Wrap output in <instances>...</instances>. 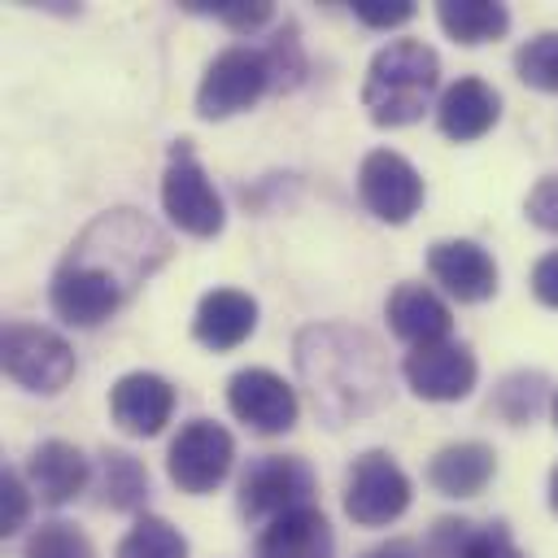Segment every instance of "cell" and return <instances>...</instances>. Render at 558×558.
<instances>
[{"mask_svg":"<svg viewBox=\"0 0 558 558\" xmlns=\"http://www.w3.org/2000/svg\"><path fill=\"white\" fill-rule=\"evenodd\" d=\"M170 235L148 214L131 205L105 209L74 235V244L57 262L48 305L70 327H100L170 262Z\"/></svg>","mask_w":558,"mask_h":558,"instance_id":"cell-1","label":"cell"},{"mask_svg":"<svg viewBox=\"0 0 558 558\" xmlns=\"http://www.w3.org/2000/svg\"><path fill=\"white\" fill-rule=\"evenodd\" d=\"M296 375L327 427L357 423L392 397L384 344L353 323H310L292 340Z\"/></svg>","mask_w":558,"mask_h":558,"instance_id":"cell-2","label":"cell"},{"mask_svg":"<svg viewBox=\"0 0 558 558\" xmlns=\"http://www.w3.org/2000/svg\"><path fill=\"white\" fill-rule=\"evenodd\" d=\"M440 87V57L423 39H392L384 44L362 83V105L375 126H410L432 109Z\"/></svg>","mask_w":558,"mask_h":558,"instance_id":"cell-3","label":"cell"},{"mask_svg":"<svg viewBox=\"0 0 558 558\" xmlns=\"http://www.w3.org/2000/svg\"><path fill=\"white\" fill-rule=\"evenodd\" d=\"M266 92H275V70H270L266 48L231 44L205 65L201 87H196V113L205 122H222L231 113L253 109Z\"/></svg>","mask_w":558,"mask_h":558,"instance_id":"cell-4","label":"cell"},{"mask_svg":"<svg viewBox=\"0 0 558 558\" xmlns=\"http://www.w3.org/2000/svg\"><path fill=\"white\" fill-rule=\"evenodd\" d=\"M0 362H4V375L26 388V392H39V397H52L61 392L70 379H74V349L61 331L52 327H39V323H4L0 331Z\"/></svg>","mask_w":558,"mask_h":558,"instance_id":"cell-5","label":"cell"},{"mask_svg":"<svg viewBox=\"0 0 558 558\" xmlns=\"http://www.w3.org/2000/svg\"><path fill=\"white\" fill-rule=\"evenodd\" d=\"M161 209L179 231H187L196 240H214L227 227V205H222L218 187L209 183L205 166L196 161L192 140L170 144L166 174H161Z\"/></svg>","mask_w":558,"mask_h":558,"instance_id":"cell-6","label":"cell"},{"mask_svg":"<svg viewBox=\"0 0 558 558\" xmlns=\"http://www.w3.org/2000/svg\"><path fill=\"white\" fill-rule=\"evenodd\" d=\"M318 480L305 458L296 453H262L240 471L235 506L248 523H270L296 506H310Z\"/></svg>","mask_w":558,"mask_h":558,"instance_id":"cell-7","label":"cell"},{"mask_svg":"<svg viewBox=\"0 0 558 558\" xmlns=\"http://www.w3.org/2000/svg\"><path fill=\"white\" fill-rule=\"evenodd\" d=\"M410 475L388 449H366L353 458L344 480V514L357 527H388L410 510Z\"/></svg>","mask_w":558,"mask_h":558,"instance_id":"cell-8","label":"cell"},{"mask_svg":"<svg viewBox=\"0 0 558 558\" xmlns=\"http://www.w3.org/2000/svg\"><path fill=\"white\" fill-rule=\"evenodd\" d=\"M235 466V436L214 418H192L166 449V475L179 493H214Z\"/></svg>","mask_w":558,"mask_h":558,"instance_id":"cell-9","label":"cell"},{"mask_svg":"<svg viewBox=\"0 0 558 558\" xmlns=\"http://www.w3.org/2000/svg\"><path fill=\"white\" fill-rule=\"evenodd\" d=\"M227 410L257 436H283L296 427V388L270 366H240L227 379Z\"/></svg>","mask_w":558,"mask_h":558,"instance_id":"cell-10","label":"cell"},{"mask_svg":"<svg viewBox=\"0 0 558 558\" xmlns=\"http://www.w3.org/2000/svg\"><path fill=\"white\" fill-rule=\"evenodd\" d=\"M357 196L379 222L401 227L423 205V174L410 166V157L392 148H371L357 166Z\"/></svg>","mask_w":558,"mask_h":558,"instance_id":"cell-11","label":"cell"},{"mask_svg":"<svg viewBox=\"0 0 558 558\" xmlns=\"http://www.w3.org/2000/svg\"><path fill=\"white\" fill-rule=\"evenodd\" d=\"M401 375H405L410 392L423 401H462V397H471V388L480 379V362H475L471 344L445 340V344L410 349L401 362Z\"/></svg>","mask_w":558,"mask_h":558,"instance_id":"cell-12","label":"cell"},{"mask_svg":"<svg viewBox=\"0 0 558 558\" xmlns=\"http://www.w3.org/2000/svg\"><path fill=\"white\" fill-rule=\"evenodd\" d=\"M427 270L432 279L462 305H480L497 292V262L484 244L475 240H436L427 248Z\"/></svg>","mask_w":558,"mask_h":558,"instance_id":"cell-13","label":"cell"},{"mask_svg":"<svg viewBox=\"0 0 558 558\" xmlns=\"http://www.w3.org/2000/svg\"><path fill=\"white\" fill-rule=\"evenodd\" d=\"M109 414L126 436H157L174 414V388L157 371H126L109 388Z\"/></svg>","mask_w":558,"mask_h":558,"instance_id":"cell-14","label":"cell"},{"mask_svg":"<svg viewBox=\"0 0 558 558\" xmlns=\"http://www.w3.org/2000/svg\"><path fill=\"white\" fill-rule=\"evenodd\" d=\"M497 118H501V96L493 83H484L475 74L449 83L436 100V126L453 144H471L480 135H488L497 126Z\"/></svg>","mask_w":558,"mask_h":558,"instance_id":"cell-15","label":"cell"},{"mask_svg":"<svg viewBox=\"0 0 558 558\" xmlns=\"http://www.w3.org/2000/svg\"><path fill=\"white\" fill-rule=\"evenodd\" d=\"M26 484H31V493L44 501V506H65V501H74L87 484H92V462L83 458V449L78 445H70V440H39L35 449H31V458H26Z\"/></svg>","mask_w":558,"mask_h":558,"instance_id":"cell-16","label":"cell"},{"mask_svg":"<svg viewBox=\"0 0 558 558\" xmlns=\"http://www.w3.org/2000/svg\"><path fill=\"white\" fill-rule=\"evenodd\" d=\"M388 327L397 340H405L410 349H427V344H445L453 331V314L449 305L427 288V283H397L388 292Z\"/></svg>","mask_w":558,"mask_h":558,"instance_id":"cell-17","label":"cell"},{"mask_svg":"<svg viewBox=\"0 0 558 558\" xmlns=\"http://www.w3.org/2000/svg\"><path fill=\"white\" fill-rule=\"evenodd\" d=\"M331 554H336V532L314 501L270 519L253 545V558H331Z\"/></svg>","mask_w":558,"mask_h":558,"instance_id":"cell-18","label":"cell"},{"mask_svg":"<svg viewBox=\"0 0 558 558\" xmlns=\"http://www.w3.org/2000/svg\"><path fill=\"white\" fill-rule=\"evenodd\" d=\"M257 331V301L240 288H214L196 301V314H192V336L214 349V353H227V349H240L248 336Z\"/></svg>","mask_w":558,"mask_h":558,"instance_id":"cell-19","label":"cell"},{"mask_svg":"<svg viewBox=\"0 0 558 558\" xmlns=\"http://www.w3.org/2000/svg\"><path fill=\"white\" fill-rule=\"evenodd\" d=\"M497 475V453L484 440H449L427 462V484L440 497H475Z\"/></svg>","mask_w":558,"mask_h":558,"instance_id":"cell-20","label":"cell"},{"mask_svg":"<svg viewBox=\"0 0 558 558\" xmlns=\"http://www.w3.org/2000/svg\"><path fill=\"white\" fill-rule=\"evenodd\" d=\"M427 558H527L501 519H436L427 536Z\"/></svg>","mask_w":558,"mask_h":558,"instance_id":"cell-21","label":"cell"},{"mask_svg":"<svg viewBox=\"0 0 558 558\" xmlns=\"http://www.w3.org/2000/svg\"><path fill=\"white\" fill-rule=\"evenodd\" d=\"M96 497L105 510H118V514H135L144 510L148 501V466L131 453V449H118V445H105L96 453Z\"/></svg>","mask_w":558,"mask_h":558,"instance_id":"cell-22","label":"cell"},{"mask_svg":"<svg viewBox=\"0 0 558 558\" xmlns=\"http://www.w3.org/2000/svg\"><path fill=\"white\" fill-rule=\"evenodd\" d=\"M436 22L453 44H488L501 39L510 31V9L497 0H440L436 4Z\"/></svg>","mask_w":558,"mask_h":558,"instance_id":"cell-23","label":"cell"},{"mask_svg":"<svg viewBox=\"0 0 558 558\" xmlns=\"http://www.w3.org/2000/svg\"><path fill=\"white\" fill-rule=\"evenodd\" d=\"M545 397H549L545 371H510V375H501V384L493 388L488 410H493L497 418H506L510 427H523V423H532V418L545 410Z\"/></svg>","mask_w":558,"mask_h":558,"instance_id":"cell-24","label":"cell"},{"mask_svg":"<svg viewBox=\"0 0 558 558\" xmlns=\"http://www.w3.org/2000/svg\"><path fill=\"white\" fill-rule=\"evenodd\" d=\"M113 558H187V541L161 514H140L118 541Z\"/></svg>","mask_w":558,"mask_h":558,"instance_id":"cell-25","label":"cell"},{"mask_svg":"<svg viewBox=\"0 0 558 558\" xmlns=\"http://www.w3.org/2000/svg\"><path fill=\"white\" fill-rule=\"evenodd\" d=\"M22 558H96V549L83 527L65 523V519H48L26 536Z\"/></svg>","mask_w":558,"mask_h":558,"instance_id":"cell-26","label":"cell"},{"mask_svg":"<svg viewBox=\"0 0 558 558\" xmlns=\"http://www.w3.org/2000/svg\"><path fill=\"white\" fill-rule=\"evenodd\" d=\"M514 74H519L527 87L558 96V31L532 35V39L514 52Z\"/></svg>","mask_w":558,"mask_h":558,"instance_id":"cell-27","label":"cell"},{"mask_svg":"<svg viewBox=\"0 0 558 558\" xmlns=\"http://www.w3.org/2000/svg\"><path fill=\"white\" fill-rule=\"evenodd\" d=\"M187 13L218 17V22H222V26H231L235 35H253V31H262V26L275 17V9H270L266 0H257V4H244V0H222V4H201V0H187Z\"/></svg>","mask_w":558,"mask_h":558,"instance_id":"cell-28","label":"cell"},{"mask_svg":"<svg viewBox=\"0 0 558 558\" xmlns=\"http://www.w3.org/2000/svg\"><path fill=\"white\" fill-rule=\"evenodd\" d=\"M31 501H35V493H31L26 475L13 471V466H4L0 471V536H17L26 527Z\"/></svg>","mask_w":558,"mask_h":558,"instance_id":"cell-29","label":"cell"},{"mask_svg":"<svg viewBox=\"0 0 558 558\" xmlns=\"http://www.w3.org/2000/svg\"><path fill=\"white\" fill-rule=\"evenodd\" d=\"M266 57H270V70H275V92H292V87L305 78V57H301L296 26H292V22L266 44Z\"/></svg>","mask_w":558,"mask_h":558,"instance_id":"cell-30","label":"cell"},{"mask_svg":"<svg viewBox=\"0 0 558 558\" xmlns=\"http://www.w3.org/2000/svg\"><path fill=\"white\" fill-rule=\"evenodd\" d=\"M353 17L371 31H392L414 17V0H353Z\"/></svg>","mask_w":558,"mask_h":558,"instance_id":"cell-31","label":"cell"},{"mask_svg":"<svg viewBox=\"0 0 558 558\" xmlns=\"http://www.w3.org/2000/svg\"><path fill=\"white\" fill-rule=\"evenodd\" d=\"M523 214H527V222H532V227H541V231L558 235V174L536 179V187H532V192H527V201H523Z\"/></svg>","mask_w":558,"mask_h":558,"instance_id":"cell-32","label":"cell"},{"mask_svg":"<svg viewBox=\"0 0 558 558\" xmlns=\"http://www.w3.org/2000/svg\"><path fill=\"white\" fill-rule=\"evenodd\" d=\"M532 292H536L541 305L558 310V248L545 253V257H536V266H532Z\"/></svg>","mask_w":558,"mask_h":558,"instance_id":"cell-33","label":"cell"},{"mask_svg":"<svg viewBox=\"0 0 558 558\" xmlns=\"http://www.w3.org/2000/svg\"><path fill=\"white\" fill-rule=\"evenodd\" d=\"M366 558H427V554H418L410 541H392V545H384V549H375Z\"/></svg>","mask_w":558,"mask_h":558,"instance_id":"cell-34","label":"cell"},{"mask_svg":"<svg viewBox=\"0 0 558 558\" xmlns=\"http://www.w3.org/2000/svg\"><path fill=\"white\" fill-rule=\"evenodd\" d=\"M549 510L558 514V466L549 471Z\"/></svg>","mask_w":558,"mask_h":558,"instance_id":"cell-35","label":"cell"},{"mask_svg":"<svg viewBox=\"0 0 558 558\" xmlns=\"http://www.w3.org/2000/svg\"><path fill=\"white\" fill-rule=\"evenodd\" d=\"M554 427H558V392H554Z\"/></svg>","mask_w":558,"mask_h":558,"instance_id":"cell-36","label":"cell"}]
</instances>
